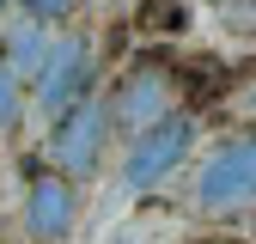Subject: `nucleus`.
I'll use <instances>...</instances> for the list:
<instances>
[{"instance_id": "obj_1", "label": "nucleus", "mask_w": 256, "mask_h": 244, "mask_svg": "<svg viewBox=\"0 0 256 244\" xmlns=\"http://www.w3.org/2000/svg\"><path fill=\"white\" fill-rule=\"evenodd\" d=\"M196 208L202 214H238L256 208V128L226 134L196 171Z\"/></svg>"}, {"instance_id": "obj_3", "label": "nucleus", "mask_w": 256, "mask_h": 244, "mask_svg": "<svg viewBox=\"0 0 256 244\" xmlns=\"http://www.w3.org/2000/svg\"><path fill=\"white\" fill-rule=\"evenodd\" d=\"M110 104L98 98V92H86L80 104H68L55 116V128H49V159L61 177H92L104 159V140H110Z\"/></svg>"}, {"instance_id": "obj_4", "label": "nucleus", "mask_w": 256, "mask_h": 244, "mask_svg": "<svg viewBox=\"0 0 256 244\" xmlns=\"http://www.w3.org/2000/svg\"><path fill=\"white\" fill-rule=\"evenodd\" d=\"M92 86H98V74H92V43L86 37L49 43L43 68H37V104H43V116H61L68 104H80Z\"/></svg>"}, {"instance_id": "obj_9", "label": "nucleus", "mask_w": 256, "mask_h": 244, "mask_svg": "<svg viewBox=\"0 0 256 244\" xmlns=\"http://www.w3.org/2000/svg\"><path fill=\"white\" fill-rule=\"evenodd\" d=\"M140 24L146 30H183V6L177 0H140Z\"/></svg>"}, {"instance_id": "obj_12", "label": "nucleus", "mask_w": 256, "mask_h": 244, "mask_svg": "<svg viewBox=\"0 0 256 244\" xmlns=\"http://www.w3.org/2000/svg\"><path fill=\"white\" fill-rule=\"evenodd\" d=\"M0 6H6V0H0Z\"/></svg>"}, {"instance_id": "obj_10", "label": "nucleus", "mask_w": 256, "mask_h": 244, "mask_svg": "<svg viewBox=\"0 0 256 244\" xmlns=\"http://www.w3.org/2000/svg\"><path fill=\"white\" fill-rule=\"evenodd\" d=\"M18 122V74H12V61L0 55V128H12Z\"/></svg>"}, {"instance_id": "obj_2", "label": "nucleus", "mask_w": 256, "mask_h": 244, "mask_svg": "<svg viewBox=\"0 0 256 244\" xmlns=\"http://www.w3.org/2000/svg\"><path fill=\"white\" fill-rule=\"evenodd\" d=\"M189 146H196V116L189 110H165L158 122H146V128L128 140V159H122V190L128 196H146L158 190L183 159H189Z\"/></svg>"}, {"instance_id": "obj_11", "label": "nucleus", "mask_w": 256, "mask_h": 244, "mask_svg": "<svg viewBox=\"0 0 256 244\" xmlns=\"http://www.w3.org/2000/svg\"><path fill=\"white\" fill-rule=\"evenodd\" d=\"M18 6H24V18H37V24H61V18H74L80 0H18Z\"/></svg>"}, {"instance_id": "obj_6", "label": "nucleus", "mask_w": 256, "mask_h": 244, "mask_svg": "<svg viewBox=\"0 0 256 244\" xmlns=\"http://www.w3.org/2000/svg\"><path fill=\"white\" fill-rule=\"evenodd\" d=\"M165 104H171V68H165V61H134V68L122 74V92H116L110 116L122 122L128 134H140L146 122L165 116Z\"/></svg>"}, {"instance_id": "obj_7", "label": "nucleus", "mask_w": 256, "mask_h": 244, "mask_svg": "<svg viewBox=\"0 0 256 244\" xmlns=\"http://www.w3.org/2000/svg\"><path fill=\"white\" fill-rule=\"evenodd\" d=\"M12 49H6V61H12V74H37L43 68V55H49V24H37V18H24L12 37H6Z\"/></svg>"}, {"instance_id": "obj_5", "label": "nucleus", "mask_w": 256, "mask_h": 244, "mask_svg": "<svg viewBox=\"0 0 256 244\" xmlns=\"http://www.w3.org/2000/svg\"><path fill=\"white\" fill-rule=\"evenodd\" d=\"M74 220H80V190H74V177L37 171V177H30V196H24V232L37 238V244H68V238H74Z\"/></svg>"}, {"instance_id": "obj_8", "label": "nucleus", "mask_w": 256, "mask_h": 244, "mask_svg": "<svg viewBox=\"0 0 256 244\" xmlns=\"http://www.w3.org/2000/svg\"><path fill=\"white\" fill-rule=\"evenodd\" d=\"M226 68H220L214 55H202V61H189V74H183V86H189V98H196V110L202 104H214V98H226Z\"/></svg>"}]
</instances>
